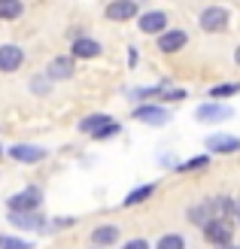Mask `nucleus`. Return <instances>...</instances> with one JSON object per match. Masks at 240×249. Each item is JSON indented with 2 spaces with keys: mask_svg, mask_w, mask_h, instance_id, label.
<instances>
[{
  "mask_svg": "<svg viewBox=\"0 0 240 249\" xmlns=\"http://www.w3.org/2000/svg\"><path fill=\"white\" fill-rule=\"evenodd\" d=\"M204 234H207V240H210V243H216V246H228L234 228H231V222H228V219L213 216L207 225H204Z\"/></svg>",
  "mask_w": 240,
  "mask_h": 249,
  "instance_id": "f257e3e1",
  "label": "nucleus"
},
{
  "mask_svg": "<svg viewBox=\"0 0 240 249\" xmlns=\"http://www.w3.org/2000/svg\"><path fill=\"white\" fill-rule=\"evenodd\" d=\"M79 128L85 134H92V137H112V134H119V124L112 122L110 116H88Z\"/></svg>",
  "mask_w": 240,
  "mask_h": 249,
  "instance_id": "f03ea898",
  "label": "nucleus"
},
{
  "mask_svg": "<svg viewBox=\"0 0 240 249\" xmlns=\"http://www.w3.org/2000/svg\"><path fill=\"white\" fill-rule=\"evenodd\" d=\"M201 28L204 31H225L228 28V9L222 6H210L201 12Z\"/></svg>",
  "mask_w": 240,
  "mask_h": 249,
  "instance_id": "7ed1b4c3",
  "label": "nucleus"
},
{
  "mask_svg": "<svg viewBox=\"0 0 240 249\" xmlns=\"http://www.w3.org/2000/svg\"><path fill=\"white\" fill-rule=\"evenodd\" d=\"M195 119L198 122H225L231 119V107H222V104H204L195 109Z\"/></svg>",
  "mask_w": 240,
  "mask_h": 249,
  "instance_id": "20e7f679",
  "label": "nucleus"
},
{
  "mask_svg": "<svg viewBox=\"0 0 240 249\" xmlns=\"http://www.w3.org/2000/svg\"><path fill=\"white\" fill-rule=\"evenodd\" d=\"M137 16V3L134 0H112V3L107 6V18L110 21H128Z\"/></svg>",
  "mask_w": 240,
  "mask_h": 249,
  "instance_id": "39448f33",
  "label": "nucleus"
},
{
  "mask_svg": "<svg viewBox=\"0 0 240 249\" xmlns=\"http://www.w3.org/2000/svg\"><path fill=\"white\" fill-rule=\"evenodd\" d=\"M21 61H24V52L18 46H0V70H3V73L18 70Z\"/></svg>",
  "mask_w": 240,
  "mask_h": 249,
  "instance_id": "423d86ee",
  "label": "nucleus"
},
{
  "mask_svg": "<svg viewBox=\"0 0 240 249\" xmlns=\"http://www.w3.org/2000/svg\"><path fill=\"white\" fill-rule=\"evenodd\" d=\"M40 201H43V195L37 192V189H24V192L9 197V210H34Z\"/></svg>",
  "mask_w": 240,
  "mask_h": 249,
  "instance_id": "0eeeda50",
  "label": "nucleus"
},
{
  "mask_svg": "<svg viewBox=\"0 0 240 249\" xmlns=\"http://www.w3.org/2000/svg\"><path fill=\"white\" fill-rule=\"evenodd\" d=\"M207 146L213 149V152L231 155V152H237V149H240V140H237V137H231V134H213L210 140H207Z\"/></svg>",
  "mask_w": 240,
  "mask_h": 249,
  "instance_id": "6e6552de",
  "label": "nucleus"
},
{
  "mask_svg": "<svg viewBox=\"0 0 240 249\" xmlns=\"http://www.w3.org/2000/svg\"><path fill=\"white\" fill-rule=\"evenodd\" d=\"M185 43H188L185 31H161V36H158V49H161V52H176V49H183Z\"/></svg>",
  "mask_w": 240,
  "mask_h": 249,
  "instance_id": "1a4fd4ad",
  "label": "nucleus"
},
{
  "mask_svg": "<svg viewBox=\"0 0 240 249\" xmlns=\"http://www.w3.org/2000/svg\"><path fill=\"white\" fill-rule=\"evenodd\" d=\"M167 28V16L164 12H143L140 16V31L143 34H161Z\"/></svg>",
  "mask_w": 240,
  "mask_h": 249,
  "instance_id": "9d476101",
  "label": "nucleus"
},
{
  "mask_svg": "<svg viewBox=\"0 0 240 249\" xmlns=\"http://www.w3.org/2000/svg\"><path fill=\"white\" fill-rule=\"evenodd\" d=\"M9 155L16 158V161H24V164H31V161H43V158H46V152H43L40 146H24V143L12 146V149H9Z\"/></svg>",
  "mask_w": 240,
  "mask_h": 249,
  "instance_id": "9b49d317",
  "label": "nucleus"
},
{
  "mask_svg": "<svg viewBox=\"0 0 240 249\" xmlns=\"http://www.w3.org/2000/svg\"><path fill=\"white\" fill-rule=\"evenodd\" d=\"M134 119H140V122H146V124H164L170 116H167V109H161V107H140L134 113Z\"/></svg>",
  "mask_w": 240,
  "mask_h": 249,
  "instance_id": "f8f14e48",
  "label": "nucleus"
},
{
  "mask_svg": "<svg viewBox=\"0 0 240 249\" xmlns=\"http://www.w3.org/2000/svg\"><path fill=\"white\" fill-rule=\"evenodd\" d=\"M119 240V228L116 225H100L92 231V243L94 246H110V243H116Z\"/></svg>",
  "mask_w": 240,
  "mask_h": 249,
  "instance_id": "ddd939ff",
  "label": "nucleus"
},
{
  "mask_svg": "<svg viewBox=\"0 0 240 249\" xmlns=\"http://www.w3.org/2000/svg\"><path fill=\"white\" fill-rule=\"evenodd\" d=\"M216 216V204L213 201H207V204H198V207H192L188 210V219L195 222V225H207V222Z\"/></svg>",
  "mask_w": 240,
  "mask_h": 249,
  "instance_id": "4468645a",
  "label": "nucleus"
},
{
  "mask_svg": "<svg viewBox=\"0 0 240 249\" xmlns=\"http://www.w3.org/2000/svg\"><path fill=\"white\" fill-rule=\"evenodd\" d=\"M9 222H12V225H18V228H43V219L28 213V210H12Z\"/></svg>",
  "mask_w": 240,
  "mask_h": 249,
  "instance_id": "2eb2a0df",
  "label": "nucleus"
},
{
  "mask_svg": "<svg viewBox=\"0 0 240 249\" xmlns=\"http://www.w3.org/2000/svg\"><path fill=\"white\" fill-rule=\"evenodd\" d=\"M70 52H73V58H97L100 55V43H94V40H76Z\"/></svg>",
  "mask_w": 240,
  "mask_h": 249,
  "instance_id": "dca6fc26",
  "label": "nucleus"
},
{
  "mask_svg": "<svg viewBox=\"0 0 240 249\" xmlns=\"http://www.w3.org/2000/svg\"><path fill=\"white\" fill-rule=\"evenodd\" d=\"M73 73V61L70 58H55L52 64H49V76L52 79H67Z\"/></svg>",
  "mask_w": 240,
  "mask_h": 249,
  "instance_id": "f3484780",
  "label": "nucleus"
},
{
  "mask_svg": "<svg viewBox=\"0 0 240 249\" xmlns=\"http://www.w3.org/2000/svg\"><path fill=\"white\" fill-rule=\"evenodd\" d=\"M18 16H21L18 0H0V18H18Z\"/></svg>",
  "mask_w": 240,
  "mask_h": 249,
  "instance_id": "a211bd4d",
  "label": "nucleus"
},
{
  "mask_svg": "<svg viewBox=\"0 0 240 249\" xmlns=\"http://www.w3.org/2000/svg\"><path fill=\"white\" fill-rule=\"evenodd\" d=\"M231 94H240V85H216V89H210V97L213 101H225V97H231Z\"/></svg>",
  "mask_w": 240,
  "mask_h": 249,
  "instance_id": "6ab92c4d",
  "label": "nucleus"
},
{
  "mask_svg": "<svg viewBox=\"0 0 240 249\" xmlns=\"http://www.w3.org/2000/svg\"><path fill=\"white\" fill-rule=\"evenodd\" d=\"M152 192H155V185H140V189H134L128 197H125V204H128V207H134L137 201H146V197L152 195Z\"/></svg>",
  "mask_w": 240,
  "mask_h": 249,
  "instance_id": "aec40b11",
  "label": "nucleus"
},
{
  "mask_svg": "<svg viewBox=\"0 0 240 249\" xmlns=\"http://www.w3.org/2000/svg\"><path fill=\"white\" fill-rule=\"evenodd\" d=\"M155 249H185V240L180 237V234H164Z\"/></svg>",
  "mask_w": 240,
  "mask_h": 249,
  "instance_id": "412c9836",
  "label": "nucleus"
},
{
  "mask_svg": "<svg viewBox=\"0 0 240 249\" xmlns=\"http://www.w3.org/2000/svg\"><path fill=\"white\" fill-rule=\"evenodd\" d=\"M0 249H31V243L28 240H18V237H0Z\"/></svg>",
  "mask_w": 240,
  "mask_h": 249,
  "instance_id": "4be33fe9",
  "label": "nucleus"
},
{
  "mask_svg": "<svg viewBox=\"0 0 240 249\" xmlns=\"http://www.w3.org/2000/svg\"><path fill=\"white\" fill-rule=\"evenodd\" d=\"M201 167H207V158H204V155H201V158H192V161H185L180 170H201Z\"/></svg>",
  "mask_w": 240,
  "mask_h": 249,
  "instance_id": "5701e85b",
  "label": "nucleus"
},
{
  "mask_svg": "<svg viewBox=\"0 0 240 249\" xmlns=\"http://www.w3.org/2000/svg\"><path fill=\"white\" fill-rule=\"evenodd\" d=\"M122 249H149V243H146V240H140V237H137V240H131V243H125Z\"/></svg>",
  "mask_w": 240,
  "mask_h": 249,
  "instance_id": "b1692460",
  "label": "nucleus"
},
{
  "mask_svg": "<svg viewBox=\"0 0 240 249\" xmlns=\"http://www.w3.org/2000/svg\"><path fill=\"white\" fill-rule=\"evenodd\" d=\"M234 61H237V64H240V46H237V52H234Z\"/></svg>",
  "mask_w": 240,
  "mask_h": 249,
  "instance_id": "393cba45",
  "label": "nucleus"
},
{
  "mask_svg": "<svg viewBox=\"0 0 240 249\" xmlns=\"http://www.w3.org/2000/svg\"><path fill=\"white\" fill-rule=\"evenodd\" d=\"M234 216H237V222H240V207H234Z\"/></svg>",
  "mask_w": 240,
  "mask_h": 249,
  "instance_id": "a878e982",
  "label": "nucleus"
},
{
  "mask_svg": "<svg viewBox=\"0 0 240 249\" xmlns=\"http://www.w3.org/2000/svg\"><path fill=\"white\" fill-rule=\"evenodd\" d=\"M94 249H100V246H94Z\"/></svg>",
  "mask_w": 240,
  "mask_h": 249,
  "instance_id": "bb28decb",
  "label": "nucleus"
},
{
  "mask_svg": "<svg viewBox=\"0 0 240 249\" xmlns=\"http://www.w3.org/2000/svg\"><path fill=\"white\" fill-rule=\"evenodd\" d=\"M237 249H240V246H237Z\"/></svg>",
  "mask_w": 240,
  "mask_h": 249,
  "instance_id": "cd10ccee",
  "label": "nucleus"
}]
</instances>
